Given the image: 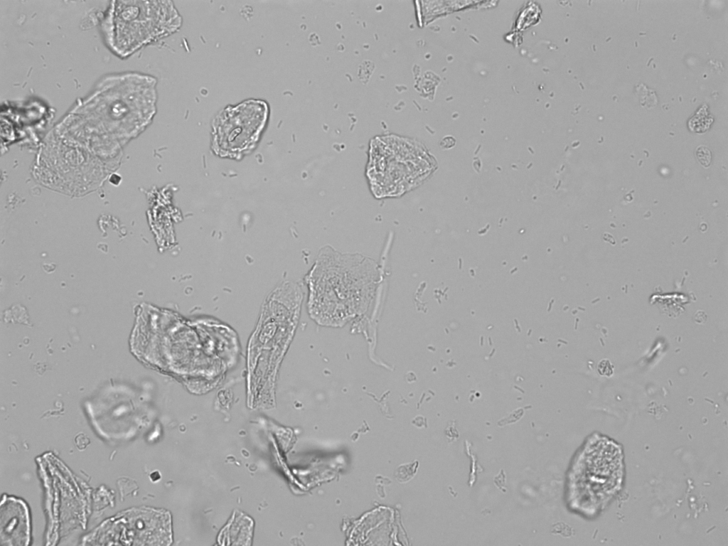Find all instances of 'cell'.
Returning a JSON list of instances; mask_svg holds the SVG:
<instances>
[{
    "label": "cell",
    "mask_w": 728,
    "mask_h": 546,
    "mask_svg": "<svg viewBox=\"0 0 728 546\" xmlns=\"http://www.w3.org/2000/svg\"><path fill=\"white\" fill-rule=\"evenodd\" d=\"M269 115L268 104L250 99L223 109L212 123V149L221 156L239 159L257 145Z\"/></svg>",
    "instance_id": "6da1fadb"
},
{
    "label": "cell",
    "mask_w": 728,
    "mask_h": 546,
    "mask_svg": "<svg viewBox=\"0 0 728 546\" xmlns=\"http://www.w3.org/2000/svg\"><path fill=\"white\" fill-rule=\"evenodd\" d=\"M371 152L369 178L376 195H399L425 177L430 167L427 158L412 143L378 141Z\"/></svg>",
    "instance_id": "7a4b0ae2"
},
{
    "label": "cell",
    "mask_w": 728,
    "mask_h": 546,
    "mask_svg": "<svg viewBox=\"0 0 728 546\" xmlns=\"http://www.w3.org/2000/svg\"><path fill=\"white\" fill-rule=\"evenodd\" d=\"M346 267L331 268L333 273L330 274L332 278H330L327 274H323L319 280L312 277V279L318 280V282L314 280L312 286L319 287V290H312L314 294L312 295L311 307L324 301L326 307L330 303L327 307L330 309L328 314H336L335 323L346 319L350 315L359 311L357 309L358 306L362 307L364 305L360 300L361 291L368 290L366 288L369 285L365 284L364 280L358 282L355 279L358 277H355V274L352 277V272L348 274L347 272L348 269ZM324 306L321 309H323Z\"/></svg>",
    "instance_id": "3957f363"
},
{
    "label": "cell",
    "mask_w": 728,
    "mask_h": 546,
    "mask_svg": "<svg viewBox=\"0 0 728 546\" xmlns=\"http://www.w3.org/2000/svg\"><path fill=\"white\" fill-rule=\"evenodd\" d=\"M1 543L26 545L30 540L29 513L21 500L5 496L1 505Z\"/></svg>",
    "instance_id": "277c9868"
},
{
    "label": "cell",
    "mask_w": 728,
    "mask_h": 546,
    "mask_svg": "<svg viewBox=\"0 0 728 546\" xmlns=\"http://www.w3.org/2000/svg\"><path fill=\"white\" fill-rule=\"evenodd\" d=\"M696 156L699 162L703 166H707L710 165L711 161V152L706 146H700L697 147L696 150Z\"/></svg>",
    "instance_id": "5b68a950"
}]
</instances>
